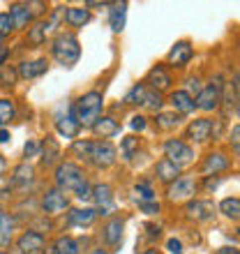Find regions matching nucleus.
<instances>
[{
    "mask_svg": "<svg viewBox=\"0 0 240 254\" xmlns=\"http://www.w3.org/2000/svg\"><path fill=\"white\" fill-rule=\"evenodd\" d=\"M102 109H104V97L97 90H90V93L81 95L76 104L72 107L74 118L79 121V125L93 127L97 118H102Z\"/></svg>",
    "mask_w": 240,
    "mask_h": 254,
    "instance_id": "nucleus-1",
    "label": "nucleus"
},
{
    "mask_svg": "<svg viewBox=\"0 0 240 254\" xmlns=\"http://www.w3.org/2000/svg\"><path fill=\"white\" fill-rule=\"evenodd\" d=\"M56 183H58L60 192H76L88 181L79 164H74V162H60L58 167H56Z\"/></svg>",
    "mask_w": 240,
    "mask_h": 254,
    "instance_id": "nucleus-2",
    "label": "nucleus"
},
{
    "mask_svg": "<svg viewBox=\"0 0 240 254\" xmlns=\"http://www.w3.org/2000/svg\"><path fill=\"white\" fill-rule=\"evenodd\" d=\"M54 58L65 67H74L79 63L81 58V47H79V40L74 35L65 33V35H58L54 40Z\"/></svg>",
    "mask_w": 240,
    "mask_h": 254,
    "instance_id": "nucleus-3",
    "label": "nucleus"
},
{
    "mask_svg": "<svg viewBox=\"0 0 240 254\" xmlns=\"http://www.w3.org/2000/svg\"><path fill=\"white\" fill-rule=\"evenodd\" d=\"M88 160L93 162L97 169H107L116 162V148L111 141H93Z\"/></svg>",
    "mask_w": 240,
    "mask_h": 254,
    "instance_id": "nucleus-4",
    "label": "nucleus"
},
{
    "mask_svg": "<svg viewBox=\"0 0 240 254\" xmlns=\"http://www.w3.org/2000/svg\"><path fill=\"white\" fill-rule=\"evenodd\" d=\"M164 153H167V160H171L178 167L194 160V148L187 146L185 141H180V139H169L164 143Z\"/></svg>",
    "mask_w": 240,
    "mask_h": 254,
    "instance_id": "nucleus-5",
    "label": "nucleus"
},
{
    "mask_svg": "<svg viewBox=\"0 0 240 254\" xmlns=\"http://www.w3.org/2000/svg\"><path fill=\"white\" fill-rule=\"evenodd\" d=\"M90 201H95L97 206V215H111L114 213V190L107 183H100L90 188Z\"/></svg>",
    "mask_w": 240,
    "mask_h": 254,
    "instance_id": "nucleus-6",
    "label": "nucleus"
},
{
    "mask_svg": "<svg viewBox=\"0 0 240 254\" xmlns=\"http://www.w3.org/2000/svg\"><path fill=\"white\" fill-rule=\"evenodd\" d=\"M220 93L222 86L220 83H208L206 88H201V93L196 95V109H203V111H213L220 104Z\"/></svg>",
    "mask_w": 240,
    "mask_h": 254,
    "instance_id": "nucleus-7",
    "label": "nucleus"
},
{
    "mask_svg": "<svg viewBox=\"0 0 240 254\" xmlns=\"http://www.w3.org/2000/svg\"><path fill=\"white\" fill-rule=\"evenodd\" d=\"M187 215L196 222H210L215 217V203L208 199H194L187 203Z\"/></svg>",
    "mask_w": 240,
    "mask_h": 254,
    "instance_id": "nucleus-8",
    "label": "nucleus"
},
{
    "mask_svg": "<svg viewBox=\"0 0 240 254\" xmlns=\"http://www.w3.org/2000/svg\"><path fill=\"white\" fill-rule=\"evenodd\" d=\"M67 206H69V201H67V196L60 192V190H49V192L44 194V199H42V210L47 215H58V213H62Z\"/></svg>",
    "mask_w": 240,
    "mask_h": 254,
    "instance_id": "nucleus-9",
    "label": "nucleus"
},
{
    "mask_svg": "<svg viewBox=\"0 0 240 254\" xmlns=\"http://www.w3.org/2000/svg\"><path fill=\"white\" fill-rule=\"evenodd\" d=\"M44 248V236L40 231H23V236L16 243V250L21 254H37Z\"/></svg>",
    "mask_w": 240,
    "mask_h": 254,
    "instance_id": "nucleus-10",
    "label": "nucleus"
},
{
    "mask_svg": "<svg viewBox=\"0 0 240 254\" xmlns=\"http://www.w3.org/2000/svg\"><path fill=\"white\" fill-rule=\"evenodd\" d=\"M194 192H196V183L192 178H178L169 185V199L171 201L189 199V196H194Z\"/></svg>",
    "mask_w": 240,
    "mask_h": 254,
    "instance_id": "nucleus-11",
    "label": "nucleus"
},
{
    "mask_svg": "<svg viewBox=\"0 0 240 254\" xmlns=\"http://www.w3.org/2000/svg\"><path fill=\"white\" fill-rule=\"evenodd\" d=\"M187 134H189V139L196 141V143H203V141L210 139V134H213V121H208V118H199V121H192L189 127H187Z\"/></svg>",
    "mask_w": 240,
    "mask_h": 254,
    "instance_id": "nucleus-12",
    "label": "nucleus"
},
{
    "mask_svg": "<svg viewBox=\"0 0 240 254\" xmlns=\"http://www.w3.org/2000/svg\"><path fill=\"white\" fill-rule=\"evenodd\" d=\"M56 129H58V134L60 136H65V139H74V136L79 134L81 125H79V121L74 118L72 109H69V114L67 116H58V118H56Z\"/></svg>",
    "mask_w": 240,
    "mask_h": 254,
    "instance_id": "nucleus-13",
    "label": "nucleus"
},
{
    "mask_svg": "<svg viewBox=\"0 0 240 254\" xmlns=\"http://www.w3.org/2000/svg\"><path fill=\"white\" fill-rule=\"evenodd\" d=\"M171 107L176 109L178 116H187L196 109V104H194V97L187 90H176V93H171Z\"/></svg>",
    "mask_w": 240,
    "mask_h": 254,
    "instance_id": "nucleus-14",
    "label": "nucleus"
},
{
    "mask_svg": "<svg viewBox=\"0 0 240 254\" xmlns=\"http://www.w3.org/2000/svg\"><path fill=\"white\" fill-rule=\"evenodd\" d=\"M95 220H97L95 208H76V210H69V215H67V222L72 227H90Z\"/></svg>",
    "mask_w": 240,
    "mask_h": 254,
    "instance_id": "nucleus-15",
    "label": "nucleus"
},
{
    "mask_svg": "<svg viewBox=\"0 0 240 254\" xmlns=\"http://www.w3.org/2000/svg\"><path fill=\"white\" fill-rule=\"evenodd\" d=\"M40 155H42V164H44V167L56 164V162H58V157H60L58 141H56L54 136H47V139L40 143Z\"/></svg>",
    "mask_w": 240,
    "mask_h": 254,
    "instance_id": "nucleus-16",
    "label": "nucleus"
},
{
    "mask_svg": "<svg viewBox=\"0 0 240 254\" xmlns=\"http://www.w3.org/2000/svg\"><path fill=\"white\" fill-rule=\"evenodd\" d=\"M125 19H127V2H114L109 9V26L114 33H122L125 30Z\"/></svg>",
    "mask_w": 240,
    "mask_h": 254,
    "instance_id": "nucleus-17",
    "label": "nucleus"
},
{
    "mask_svg": "<svg viewBox=\"0 0 240 254\" xmlns=\"http://www.w3.org/2000/svg\"><path fill=\"white\" fill-rule=\"evenodd\" d=\"M155 174H157V178H160L162 183H169V185H171L174 181H178V178H180V167H178V164H174L171 160H167V157H164V160L157 162V167H155Z\"/></svg>",
    "mask_w": 240,
    "mask_h": 254,
    "instance_id": "nucleus-18",
    "label": "nucleus"
},
{
    "mask_svg": "<svg viewBox=\"0 0 240 254\" xmlns=\"http://www.w3.org/2000/svg\"><path fill=\"white\" fill-rule=\"evenodd\" d=\"M47 69H49L47 58H37V61H30V63H21L16 74L23 76V79H37V76H42Z\"/></svg>",
    "mask_w": 240,
    "mask_h": 254,
    "instance_id": "nucleus-19",
    "label": "nucleus"
},
{
    "mask_svg": "<svg viewBox=\"0 0 240 254\" xmlns=\"http://www.w3.org/2000/svg\"><path fill=\"white\" fill-rule=\"evenodd\" d=\"M192 47H189V42H178L174 49H171V54H169V63H174L178 67H185L187 63L192 61Z\"/></svg>",
    "mask_w": 240,
    "mask_h": 254,
    "instance_id": "nucleus-20",
    "label": "nucleus"
},
{
    "mask_svg": "<svg viewBox=\"0 0 240 254\" xmlns=\"http://www.w3.org/2000/svg\"><path fill=\"white\" fill-rule=\"evenodd\" d=\"M229 167V160L224 157L222 153H210L203 160V164H201V171L208 176H215V174H220V171H224V169Z\"/></svg>",
    "mask_w": 240,
    "mask_h": 254,
    "instance_id": "nucleus-21",
    "label": "nucleus"
},
{
    "mask_svg": "<svg viewBox=\"0 0 240 254\" xmlns=\"http://www.w3.org/2000/svg\"><path fill=\"white\" fill-rule=\"evenodd\" d=\"M122 229H125V222L120 220V217H114V220L109 222L107 227H104V231H102L107 245H118L122 241Z\"/></svg>",
    "mask_w": 240,
    "mask_h": 254,
    "instance_id": "nucleus-22",
    "label": "nucleus"
},
{
    "mask_svg": "<svg viewBox=\"0 0 240 254\" xmlns=\"http://www.w3.org/2000/svg\"><path fill=\"white\" fill-rule=\"evenodd\" d=\"M93 132L97 134V136H102V139H109V136H116V134L120 132V125L114 118L104 116V118H97V121H95Z\"/></svg>",
    "mask_w": 240,
    "mask_h": 254,
    "instance_id": "nucleus-23",
    "label": "nucleus"
},
{
    "mask_svg": "<svg viewBox=\"0 0 240 254\" xmlns=\"http://www.w3.org/2000/svg\"><path fill=\"white\" fill-rule=\"evenodd\" d=\"M7 14H9L14 28H26L30 23V19H33V12H30L28 5H12Z\"/></svg>",
    "mask_w": 240,
    "mask_h": 254,
    "instance_id": "nucleus-24",
    "label": "nucleus"
},
{
    "mask_svg": "<svg viewBox=\"0 0 240 254\" xmlns=\"http://www.w3.org/2000/svg\"><path fill=\"white\" fill-rule=\"evenodd\" d=\"M79 252H81V243L69 238V236H60L54 243V248H51V254H79Z\"/></svg>",
    "mask_w": 240,
    "mask_h": 254,
    "instance_id": "nucleus-25",
    "label": "nucleus"
},
{
    "mask_svg": "<svg viewBox=\"0 0 240 254\" xmlns=\"http://www.w3.org/2000/svg\"><path fill=\"white\" fill-rule=\"evenodd\" d=\"M148 83L155 88V93H160V90H167L171 86V76L167 74L164 67H155L153 72L148 74Z\"/></svg>",
    "mask_w": 240,
    "mask_h": 254,
    "instance_id": "nucleus-26",
    "label": "nucleus"
},
{
    "mask_svg": "<svg viewBox=\"0 0 240 254\" xmlns=\"http://www.w3.org/2000/svg\"><path fill=\"white\" fill-rule=\"evenodd\" d=\"M65 19H67L69 26L81 28V26H86L88 21H90V9H83V7H67Z\"/></svg>",
    "mask_w": 240,
    "mask_h": 254,
    "instance_id": "nucleus-27",
    "label": "nucleus"
},
{
    "mask_svg": "<svg viewBox=\"0 0 240 254\" xmlns=\"http://www.w3.org/2000/svg\"><path fill=\"white\" fill-rule=\"evenodd\" d=\"M12 231H14V220L5 210H0V248H7L12 243Z\"/></svg>",
    "mask_w": 240,
    "mask_h": 254,
    "instance_id": "nucleus-28",
    "label": "nucleus"
},
{
    "mask_svg": "<svg viewBox=\"0 0 240 254\" xmlns=\"http://www.w3.org/2000/svg\"><path fill=\"white\" fill-rule=\"evenodd\" d=\"M220 210H222V215H227L229 220H238L240 217V199L238 196H229V199H224L220 203Z\"/></svg>",
    "mask_w": 240,
    "mask_h": 254,
    "instance_id": "nucleus-29",
    "label": "nucleus"
},
{
    "mask_svg": "<svg viewBox=\"0 0 240 254\" xmlns=\"http://www.w3.org/2000/svg\"><path fill=\"white\" fill-rule=\"evenodd\" d=\"M12 183L16 185V188H26L28 183H33V167H28V164H21V167H16Z\"/></svg>",
    "mask_w": 240,
    "mask_h": 254,
    "instance_id": "nucleus-30",
    "label": "nucleus"
},
{
    "mask_svg": "<svg viewBox=\"0 0 240 254\" xmlns=\"http://www.w3.org/2000/svg\"><path fill=\"white\" fill-rule=\"evenodd\" d=\"M14 116H16V107H14L12 100H0V127H5L7 123L14 121Z\"/></svg>",
    "mask_w": 240,
    "mask_h": 254,
    "instance_id": "nucleus-31",
    "label": "nucleus"
},
{
    "mask_svg": "<svg viewBox=\"0 0 240 254\" xmlns=\"http://www.w3.org/2000/svg\"><path fill=\"white\" fill-rule=\"evenodd\" d=\"M162 104H164V102H162V95L155 93V90H148V88H146V93H143V100H141V107L153 109V111H160Z\"/></svg>",
    "mask_w": 240,
    "mask_h": 254,
    "instance_id": "nucleus-32",
    "label": "nucleus"
},
{
    "mask_svg": "<svg viewBox=\"0 0 240 254\" xmlns=\"http://www.w3.org/2000/svg\"><path fill=\"white\" fill-rule=\"evenodd\" d=\"M157 127H160V129H176V127L180 125V116L176 114H160L157 116Z\"/></svg>",
    "mask_w": 240,
    "mask_h": 254,
    "instance_id": "nucleus-33",
    "label": "nucleus"
},
{
    "mask_svg": "<svg viewBox=\"0 0 240 254\" xmlns=\"http://www.w3.org/2000/svg\"><path fill=\"white\" fill-rule=\"evenodd\" d=\"M136 148H139V139H136V136H125L122 143H120V155H122L125 160H132V155Z\"/></svg>",
    "mask_w": 240,
    "mask_h": 254,
    "instance_id": "nucleus-34",
    "label": "nucleus"
},
{
    "mask_svg": "<svg viewBox=\"0 0 240 254\" xmlns=\"http://www.w3.org/2000/svg\"><path fill=\"white\" fill-rule=\"evenodd\" d=\"M16 69H12V67H0V86H14V81H16Z\"/></svg>",
    "mask_w": 240,
    "mask_h": 254,
    "instance_id": "nucleus-35",
    "label": "nucleus"
},
{
    "mask_svg": "<svg viewBox=\"0 0 240 254\" xmlns=\"http://www.w3.org/2000/svg\"><path fill=\"white\" fill-rule=\"evenodd\" d=\"M90 146H93V141H81L79 139V141H74L72 143V153L88 160V155H90Z\"/></svg>",
    "mask_w": 240,
    "mask_h": 254,
    "instance_id": "nucleus-36",
    "label": "nucleus"
},
{
    "mask_svg": "<svg viewBox=\"0 0 240 254\" xmlns=\"http://www.w3.org/2000/svg\"><path fill=\"white\" fill-rule=\"evenodd\" d=\"M28 37H30V42H33V44H42V42H44V37H47L44 23H37V26L30 30V35H28Z\"/></svg>",
    "mask_w": 240,
    "mask_h": 254,
    "instance_id": "nucleus-37",
    "label": "nucleus"
},
{
    "mask_svg": "<svg viewBox=\"0 0 240 254\" xmlns=\"http://www.w3.org/2000/svg\"><path fill=\"white\" fill-rule=\"evenodd\" d=\"M143 93H146V86H136L132 93L125 97V102H127V104H141V100H143Z\"/></svg>",
    "mask_w": 240,
    "mask_h": 254,
    "instance_id": "nucleus-38",
    "label": "nucleus"
},
{
    "mask_svg": "<svg viewBox=\"0 0 240 254\" xmlns=\"http://www.w3.org/2000/svg\"><path fill=\"white\" fill-rule=\"evenodd\" d=\"M12 30H14V23H12V19H9V14L2 12L0 14V37H2V35H9Z\"/></svg>",
    "mask_w": 240,
    "mask_h": 254,
    "instance_id": "nucleus-39",
    "label": "nucleus"
},
{
    "mask_svg": "<svg viewBox=\"0 0 240 254\" xmlns=\"http://www.w3.org/2000/svg\"><path fill=\"white\" fill-rule=\"evenodd\" d=\"M134 192L141 196V201H155L153 196V190H150V185H146V183H141V185H136L134 188Z\"/></svg>",
    "mask_w": 240,
    "mask_h": 254,
    "instance_id": "nucleus-40",
    "label": "nucleus"
},
{
    "mask_svg": "<svg viewBox=\"0 0 240 254\" xmlns=\"http://www.w3.org/2000/svg\"><path fill=\"white\" fill-rule=\"evenodd\" d=\"M139 208L143 210V213H148V215L160 213V203H157V201H139Z\"/></svg>",
    "mask_w": 240,
    "mask_h": 254,
    "instance_id": "nucleus-41",
    "label": "nucleus"
},
{
    "mask_svg": "<svg viewBox=\"0 0 240 254\" xmlns=\"http://www.w3.org/2000/svg\"><path fill=\"white\" fill-rule=\"evenodd\" d=\"M23 155H26V157H37V155H40V143L30 139L26 146H23Z\"/></svg>",
    "mask_w": 240,
    "mask_h": 254,
    "instance_id": "nucleus-42",
    "label": "nucleus"
},
{
    "mask_svg": "<svg viewBox=\"0 0 240 254\" xmlns=\"http://www.w3.org/2000/svg\"><path fill=\"white\" fill-rule=\"evenodd\" d=\"M146 118H143V116H134L132 121H129V127H132L134 132H143V129H146Z\"/></svg>",
    "mask_w": 240,
    "mask_h": 254,
    "instance_id": "nucleus-43",
    "label": "nucleus"
},
{
    "mask_svg": "<svg viewBox=\"0 0 240 254\" xmlns=\"http://www.w3.org/2000/svg\"><path fill=\"white\" fill-rule=\"evenodd\" d=\"M167 250H169V254H182V243H180L178 238H169Z\"/></svg>",
    "mask_w": 240,
    "mask_h": 254,
    "instance_id": "nucleus-44",
    "label": "nucleus"
},
{
    "mask_svg": "<svg viewBox=\"0 0 240 254\" xmlns=\"http://www.w3.org/2000/svg\"><path fill=\"white\" fill-rule=\"evenodd\" d=\"M74 194H76V199H79V201H90V185L86 183L83 188H79Z\"/></svg>",
    "mask_w": 240,
    "mask_h": 254,
    "instance_id": "nucleus-45",
    "label": "nucleus"
},
{
    "mask_svg": "<svg viewBox=\"0 0 240 254\" xmlns=\"http://www.w3.org/2000/svg\"><path fill=\"white\" fill-rule=\"evenodd\" d=\"M238 136H240V127L236 125L234 132H231V143H234V150H236V153H238Z\"/></svg>",
    "mask_w": 240,
    "mask_h": 254,
    "instance_id": "nucleus-46",
    "label": "nucleus"
},
{
    "mask_svg": "<svg viewBox=\"0 0 240 254\" xmlns=\"http://www.w3.org/2000/svg\"><path fill=\"white\" fill-rule=\"evenodd\" d=\"M7 141H9V132L2 127V129H0V143H7Z\"/></svg>",
    "mask_w": 240,
    "mask_h": 254,
    "instance_id": "nucleus-47",
    "label": "nucleus"
},
{
    "mask_svg": "<svg viewBox=\"0 0 240 254\" xmlns=\"http://www.w3.org/2000/svg\"><path fill=\"white\" fill-rule=\"evenodd\" d=\"M217 183H220L217 178H208V181H206V188L208 190H215V188H217Z\"/></svg>",
    "mask_w": 240,
    "mask_h": 254,
    "instance_id": "nucleus-48",
    "label": "nucleus"
},
{
    "mask_svg": "<svg viewBox=\"0 0 240 254\" xmlns=\"http://www.w3.org/2000/svg\"><path fill=\"white\" fill-rule=\"evenodd\" d=\"M217 254H238V250H236V248H222Z\"/></svg>",
    "mask_w": 240,
    "mask_h": 254,
    "instance_id": "nucleus-49",
    "label": "nucleus"
},
{
    "mask_svg": "<svg viewBox=\"0 0 240 254\" xmlns=\"http://www.w3.org/2000/svg\"><path fill=\"white\" fill-rule=\"evenodd\" d=\"M88 254H109V252H107V250H102V248H95V250H90Z\"/></svg>",
    "mask_w": 240,
    "mask_h": 254,
    "instance_id": "nucleus-50",
    "label": "nucleus"
},
{
    "mask_svg": "<svg viewBox=\"0 0 240 254\" xmlns=\"http://www.w3.org/2000/svg\"><path fill=\"white\" fill-rule=\"evenodd\" d=\"M5 61H7V51H0V67H2Z\"/></svg>",
    "mask_w": 240,
    "mask_h": 254,
    "instance_id": "nucleus-51",
    "label": "nucleus"
},
{
    "mask_svg": "<svg viewBox=\"0 0 240 254\" xmlns=\"http://www.w3.org/2000/svg\"><path fill=\"white\" fill-rule=\"evenodd\" d=\"M2 171H5V160L0 157V174H2Z\"/></svg>",
    "mask_w": 240,
    "mask_h": 254,
    "instance_id": "nucleus-52",
    "label": "nucleus"
},
{
    "mask_svg": "<svg viewBox=\"0 0 240 254\" xmlns=\"http://www.w3.org/2000/svg\"><path fill=\"white\" fill-rule=\"evenodd\" d=\"M141 254H157L155 250H146V252H141Z\"/></svg>",
    "mask_w": 240,
    "mask_h": 254,
    "instance_id": "nucleus-53",
    "label": "nucleus"
},
{
    "mask_svg": "<svg viewBox=\"0 0 240 254\" xmlns=\"http://www.w3.org/2000/svg\"><path fill=\"white\" fill-rule=\"evenodd\" d=\"M0 47H2V37H0Z\"/></svg>",
    "mask_w": 240,
    "mask_h": 254,
    "instance_id": "nucleus-54",
    "label": "nucleus"
},
{
    "mask_svg": "<svg viewBox=\"0 0 240 254\" xmlns=\"http://www.w3.org/2000/svg\"><path fill=\"white\" fill-rule=\"evenodd\" d=\"M0 254H5V252H0Z\"/></svg>",
    "mask_w": 240,
    "mask_h": 254,
    "instance_id": "nucleus-55",
    "label": "nucleus"
},
{
    "mask_svg": "<svg viewBox=\"0 0 240 254\" xmlns=\"http://www.w3.org/2000/svg\"><path fill=\"white\" fill-rule=\"evenodd\" d=\"M37 254H42V252H37Z\"/></svg>",
    "mask_w": 240,
    "mask_h": 254,
    "instance_id": "nucleus-56",
    "label": "nucleus"
}]
</instances>
